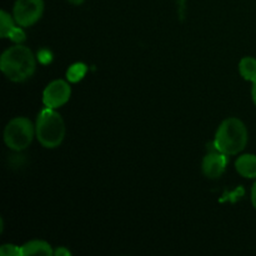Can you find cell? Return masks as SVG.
Instances as JSON below:
<instances>
[{
	"label": "cell",
	"instance_id": "6da1fadb",
	"mask_svg": "<svg viewBox=\"0 0 256 256\" xmlns=\"http://www.w3.org/2000/svg\"><path fill=\"white\" fill-rule=\"evenodd\" d=\"M0 69L12 82L30 79L36 70V59L32 49L22 44L8 48L0 56Z\"/></svg>",
	"mask_w": 256,
	"mask_h": 256
},
{
	"label": "cell",
	"instance_id": "7a4b0ae2",
	"mask_svg": "<svg viewBox=\"0 0 256 256\" xmlns=\"http://www.w3.org/2000/svg\"><path fill=\"white\" fill-rule=\"evenodd\" d=\"M248 144L246 125L239 118H228L219 125L215 134L214 146L225 155H238Z\"/></svg>",
	"mask_w": 256,
	"mask_h": 256
},
{
	"label": "cell",
	"instance_id": "3957f363",
	"mask_svg": "<svg viewBox=\"0 0 256 256\" xmlns=\"http://www.w3.org/2000/svg\"><path fill=\"white\" fill-rule=\"evenodd\" d=\"M65 132V122L56 109L45 106L38 114L35 122V134L38 142L45 149H55L60 146L64 142Z\"/></svg>",
	"mask_w": 256,
	"mask_h": 256
},
{
	"label": "cell",
	"instance_id": "277c9868",
	"mask_svg": "<svg viewBox=\"0 0 256 256\" xmlns=\"http://www.w3.org/2000/svg\"><path fill=\"white\" fill-rule=\"evenodd\" d=\"M35 134V125L26 116H16L10 120L4 129V142L10 150L22 152L32 142Z\"/></svg>",
	"mask_w": 256,
	"mask_h": 256
},
{
	"label": "cell",
	"instance_id": "5b68a950",
	"mask_svg": "<svg viewBox=\"0 0 256 256\" xmlns=\"http://www.w3.org/2000/svg\"><path fill=\"white\" fill-rule=\"evenodd\" d=\"M44 14V0H16L12 6V16L19 26L30 28Z\"/></svg>",
	"mask_w": 256,
	"mask_h": 256
},
{
	"label": "cell",
	"instance_id": "8992f818",
	"mask_svg": "<svg viewBox=\"0 0 256 256\" xmlns=\"http://www.w3.org/2000/svg\"><path fill=\"white\" fill-rule=\"evenodd\" d=\"M72 96V86L62 79L52 80L42 92V104L46 108L58 109L66 104Z\"/></svg>",
	"mask_w": 256,
	"mask_h": 256
},
{
	"label": "cell",
	"instance_id": "52a82bcc",
	"mask_svg": "<svg viewBox=\"0 0 256 256\" xmlns=\"http://www.w3.org/2000/svg\"><path fill=\"white\" fill-rule=\"evenodd\" d=\"M226 165L228 155L215 149V152H208L204 156L202 162V172L208 179L216 180L222 176L226 170Z\"/></svg>",
	"mask_w": 256,
	"mask_h": 256
},
{
	"label": "cell",
	"instance_id": "ba28073f",
	"mask_svg": "<svg viewBox=\"0 0 256 256\" xmlns=\"http://www.w3.org/2000/svg\"><path fill=\"white\" fill-rule=\"evenodd\" d=\"M0 36L9 38L16 44H22L25 39V34L22 30V26L16 24L14 16L6 12L5 10L0 12Z\"/></svg>",
	"mask_w": 256,
	"mask_h": 256
},
{
	"label": "cell",
	"instance_id": "9c48e42d",
	"mask_svg": "<svg viewBox=\"0 0 256 256\" xmlns=\"http://www.w3.org/2000/svg\"><path fill=\"white\" fill-rule=\"evenodd\" d=\"M235 170L245 179H256V155H240L235 162Z\"/></svg>",
	"mask_w": 256,
	"mask_h": 256
},
{
	"label": "cell",
	"instance_id": "30bf717a",
	"mask_svg": "<svg viewBox=\"0 0 256 256\" xmlns=\"http://www.w3.org/2000/svg\"><path fill=\"white\" fill-rule=\"evenodd\" d=\"M22 255L30 256V255H54V249L49 242L44 240H30L22 245Z\"/></svg>",
	"mask_w": 256,
	"mask_h": 256
},
{
	"label": "cell",
	"instance_id": "8fae6325",
	"mask_svg": "<svg viewBox=\"0 0 256 256\" xmlns=\"http://www.w3.org/2000/svg\"><path fill=\"white\" fill-rule=\"evenodd\" d=\"M239 72L246 82H256V59L252 56H244L239 62Z\"/></svg>",
	"mask_w": 256,
	"mask_h": 256
},
{
	"label": "cell",
	"instance_id": "7c38bea8",
	"mask_svg": "<svg viewBox=\"0 0 256 256\" xmlns=\"http://www.w3.org/2000/svg\"><path fill=\"white\" fill-rule=\"evenodd\" d=\"M85 72H86V68H85L84 64H75L68 70V78L72 82H78L79 79H82Z\"/></svg>",
	"mask_w": 256,
	"mask_h": 256
},
{
	"label": "cell",
	"instance_id": "4fadbf2b",
	"mask_svg": "<svg viewBox=\"0 0 256 256\" xmlns=\"http://www.w3.org/2000/svg\"><path fill=\"white\" fill-rule=\"evenodd\" d=\"M0 255L2 256H22V246L14 244H2L0 246Z\"/></svg>",
	"mask_w": 256,
	"mask_h": 256
},
{
	"label": "cell",
	"instance_id": "5bb4252c",
	"mask_svg": "<svg viewBox=\"0 0 256 256\" xmlns=\"http://www.w3.org/2000/svg\"><path fill=\"white\" fill-rule=\"evenodd\" d=\"M54 255L55 256H69V255H72V252H70V250H68L65 246H60V248H58V249L54 250Z\"/></svg>",
	"mask_w": 256,
	"mask_h": 256
},
{
	"label": "cell",
	"instance_id": "9a60e30c",
	"mask_svg": "<svg viewBox=\"0 0 256 256\" xmlns=\"http://www.w3.org/2000/svg\"><path fill=\"white\" fill-rule=\"evenodd\" d=\"M252 206H254V209L256 210V179H255V182L252 184Z\"/></svg>",
	"mask_w": 256,
	"mask_h": 256
},
{
	"label": "cell",
	"instance_id": "2e32d148",
	"mask_svg": "<svg viewBox=\"0 0 256 256\" xmlns=\"http://www.w3.org/2000/svg\"><path fill=\"white\" fill-rule=\"evenodd\" d=\"M252 102H254L255 106H256V82H252Z\"/></svg>",
	"mask_w": 256,
	"mask_h": 256
},
{
	"label": "cell",
	"instance_id": "e0dca14e",
	"mask_svg": "<svg viewBox=\"0 0 256 256\" xmlns=\"http://www.w3.org/2000/svg\"><path fill=\"white\" fill-rule=\"evenodd\" d=\"M70 2H72V4H80V2H82V0H69Z\"/></svg>",
	"mask_w": 256,
	"mask_h": 256
}]
</instances>
